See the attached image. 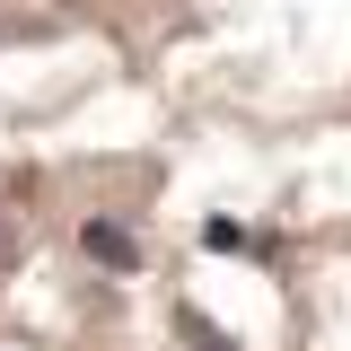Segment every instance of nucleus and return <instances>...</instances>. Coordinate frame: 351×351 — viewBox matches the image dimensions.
<instances>
[{"instance_id": "f03ea898", "label": "nucleus", "mask_w": 351, "mask_h": 351, "mask_svg": "<svg viewBox=\"0 0 351 351\" xmlns=\"http://www.w3.org/2000/svg\"><path fill=\"white\" fill-rule=\"evenodd\" d=\"M184 334H193V351H228V334H211L202 316H184Z\"/></svg>"}, {"instance_id": "f257e3e1", "label": "nucleus", "mask_w": 351, "mask_h": 351, "mask_svg": "<svg viewBox=\"0 0 351 351\" xmlns=\"http://www.w3.org/2000/svg\"><path fill=\"white\" fill-rule=\"evenodd\" d=\"M80 246H88V263H106V272H141V237H132L123 219H88Z\"/></svg>"}]
</instances>
